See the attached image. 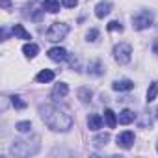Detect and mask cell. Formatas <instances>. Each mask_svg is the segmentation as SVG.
<instances>
[{
    "instance_id": "6da1fadb",
    "label": "cell",
    "mask_w": 158,
    "mask_h": 158,
    "mask_svg": "<svg viewBox=\"0 0 158 158\" xmlns=\"http://www.w3.org/2000/svg\"><path fill=\"white\" fill-rule=\"evenodd\" d=\"M37 112H39L41 121L54 132H69L74 125L73 115L56 104H41Z\"/></svg>"
},
{
    "instance_id": "7c38bea8",
    "label": "cell",
    "mask_w": 158,
    "mask_h": 158,
    "mask_svg": "<svg viewBox=\"0 0 158 158\" xmlns=\"http://www.w3.org/2000/svg\"><path fill=\"white\" fill-rule=\"evenodd\" d=\"M52 80H54V71H50V69H43L35 74V82H39V84H48Z\"/></svg>"
},
{
    "instance_id": "9a60e30c",
    "label": "cell",
    "mask_w": 158,
    "mask_h": 158,
    "mask_svg": "<svg viewBox=\"0 0 158 158\" xmlns=\"http://www.w3.org/2000/svg\"><path fill=\"white\" fill-rule=\"evenodd\" d=\"M61 6L63 4H60V0H45V2L41 4L43 11H48V13H58Z\"/></svg>"
},
{
    "instance_id": "e0dca14e",
    "label": "cell",
    "mask_w": 158,
    "mask_h": 158,
    "mask_svg": "<svg viewBox=\"0 0 158 158\" xmlns=\"http://www.w3.org/2000/svg\"><path fill=\"white\" fill-rule=\"evenodd\" d=\"M134 119H136V114L132 112V110H123V112H119V117H117V121L121 123V125H130V123H134Z\"/></svg>"
},
{
    "instance_id": "f546056e",
    "label": "cell",
    "mask_w": 158,
    "mask_h": 158,
    "mask_svg": "<svg viewBox=\"0 0 158 158\" xmlns=\"http://www.w3.org/2000/svg\"><path fill=\"white\" fill-rule=\"evenodd\" d=\"M156 152H158V141H156Z\"/></svg>"
},
{
    "instance_id": "ac0fdd59",
    "label": "cell",
    "mask_w": 158,
    "mask_h": 158,
    "mask_svg": "<svg viewBox=\"0 0 158 158\" xmlns=\"http://www.w3.org/2000/svg\"><path fill=\"white\" fill-rule=\"evenodd\" d=\"M76 95H78V99H80L82 102H89L91 97H93V91H91L89 88H78Z\"/></svg>"
},
{
    "instance_id": "8fae6325",
    "label": "cell",
    "mask_w": 158,
    "mask_h": 158,
    "mask_svg": "<svg viewBox=\"0 0 158 158\" xmlns=\"http://www.w3.org/2000/svg\"><path fill=\"white\" fill-rule=\"evenodd\" d=\"M102 121H104V119H102L99 114H91V115L88 117V128L93 130V132H97V130L102 128Z\"/></svg>"
},
{
    "instance_id": "f1b7e54d",
    "label": "cell",
    "mask_w": 158,
    "mask_h": 158,
    "mask_svg": "<svg viewBox=\"0 0 158 158\" xmlns=\"http://www.w3.org/2000/svg\"><path fill=\"white\" fill-rule=\"evenodd\" d=\"M154 114H156V119H158V108H156V112H154Z\"/></svg>"
},
{
    "instance_id": "d4e9b609",
    "label": "cell",
    "mask_w": 158,
    "mask_h": 158,
    "mask_svg": "<svg viewBox=\"0 0 158 158\" xmlns=\"http://www.w3.org/2000/svg\"><path fill=\"white\" fill-rule=\"evenodd\" d=\"M97 39H99V30H97V28H91V30L86 34V41H88V43H95Z\"/></svg>"
},
{
    "instance_id": "9c48e42d",
    "label": "cell",
    "mask_w": 158,
    "mask_h": 158,
    "mask_svg": "<svg viewBox=\"0 0 158 158\" xmlns=\"http://www.w3.org/2000/svg\"><path fill=\"white\" fill-rule=\"evenodd\" d=\"M112 89H114V91H130V89H134V82L128 80V78L115 80V82L112 84Z\"/></svg>"
},
{
    "instance_id": "44dd1931",
    "label": "cell",
    "mask_w": 158,
    "mask_h": 158,
    "mask_svg": "<svg viewBox=\"0 0 158 158\" xmlns=\"http://www.w3.org/2000/svg\"><path fill=\"white\" fill-rule=\"evenodd\" d=\"M108 141H110V134H108V132L99 134V136L93 138V145H95V147H102V145H106Z\"/></svg>"
},
{
    "instance_id": "5bb4252c",
    "label": "cell",
    "mask_w": 158,
    "mask_h": 158,
    "mask_svg": "<svg viewBox=\"0 0 158 158\" xmlns=\"http://www.w3.org/2000/svg\"><path fill=\"white\" fill-rule=\"evenodd\" d=\"M11 32H13V35H15L17 39H26V41H30V39H32L30 32H28V30H26L23 24H13Z\"/></svg>"
},
{
    "instance_id": "5b68a950",
    "label": "cell",
    "mask_w": 158,
    "mask_h": 158,
    "mask_svg": "<svg viewBox=\"0 0 158 158\" xmlns=\"http://www.w3.org/2000/svg\"><path fill=\"white\" fill-rule=\"evenodd\" d=\"M112 54H114V60L119 65H127L132 60V47L128 43H119V45L114 47V52Z\"/></svg>"
},
{
    "instance_id": "277c9868",
    "label": "cell",
    "mask_w": 158,
    "mask_h": 158,
    "mask_svg": "<svg viewBox=\"0 0 158 158\" xmlns=\"http://www.w3.org/2000/svg\"><path fill=\"white\" fill-rule=\"evenodd\" d=\"M152 23H154V15H152V11L141 10L139 13L132 15V26H134V30H147V28L152 26Z\"/></svg>"
},
{
    "instance_id": "d6986e66",
    "label": "cell",
    "mask_w": 158,
    "mask_h": 158,
    "mask_svg": "<svg viewBox=\"0 0 158 158\" xmlns=\"http://www.w3.org/2000/svg\"><path fill=\"white\" fill-rule=\"evenodd\" d=\"M104 121H106V125H108V128H114L119 121H117V115L112 112V110H104Z\"/></svg>"
},
{
    "instance_id": "ffe728a7",
    "label": "cell",
    "mask_w": 158,
    "mask_h": 158,
    "mask_svg": "<svg viewBox=\"0 0 158 158\" xmlns=\"http://www.w3.org/2000/svg\"><path fill=\"white\" fill-rule=\"evenodd\" d=\"M156 97H158V82H152V84L149 86V89H147L145 101H147V102H152Z\"/></svg>"
},
{
    "instance_id": "ba28073f",
    "label": "cell",
    "mask_w": 158,
    "mask_h": 158,
    "mask_svg": "<svg viewBox=\"0 0 158 158\" xmlns=\"http://www.w3.org/2000/svg\"><path fill=\"white\" fill-rule=\"evenodd\" d=\"M112 8H114V4L110 2V0H102V2H99L95 6V17L97 19H104L106 15H110Z\"/></svg>"
},
{
    "instance_id": "3957f363",
    "label": "cell",
    "mask_w": 158,
    "mask_h": 158,
    "mask_svg": "<svg viewBox=\"0 0 158 158\" xmlns=\"http://www.w3.org/2000/svg\"><path fill=\"white\" fill-rule=\"evenodd\" d=\"M69 34V24L67 23H52L47 30V41L58 43L61 39H65Z\"/></svg>"
},
{
    "instance_id": "2e32d148",
    "label": "cell",
    "mask_w": 158,
    "mask_h": 158,
    "mask_svg": "<svg viewBox=\"0 0 158 158\" xmlns=\"http://www.w3.org/2000/svg\"><path fill=\"white\" fill-rule=\"evenodd\" d=\"M23 54H24L28 60H34V58L39 54V47H37L35 43H32V41H30V43H26V45L23 47Z\"/></svg>"
},
{
    "instance_id": "4fadbf2b",
    "label": "cell",
    "mask_w": 158,
    "mask_h": 158,
    "mask_svg": "<svg viewBox=\"0 0 158 158\" xmlns=\"http://www.w3.org/2000/svg\"><path fill=\"white\" fill-rule=\"evenodd\" d=\"M88 73H89L91 76H101V74L104 73V65H102V61H101V60H93V61H89V65H88Z\"/></svg>"
},
{
    "instance_id": "7a4b0ae2",
    "label": "cell",
    "mask_w": 158,
    "mask_h": 158,
    "mask_svg": "<svg viewBox=\"0 0 158 158\" xmlns=\"http://www.w3.org/2000/svg\"><path fill=\"white\" fill-rule=\"evenodd\" d=\"M41 138L37 134H34L32 138H19L15 139L11 145H10V152L13 156H19V158H26V156H34L39 152L41 149Z\"/></svg>"
},
{
    "instance_id": "cb8c5ba5",
    "label": "cell",
    "mask_w": 158,
    "mask_h": 158,
    "mask_svg": "<svg viewBox=\"0 0 158 158\" xmlns=\"http://www.w3.org/2000/svg\"><path fill=\"white\" fill-rule=\"evenodd\" d=\"M108 32H123L125 28H123V24L119 23V21H112V23H108Z\"/></svg>"
},
{
    "instance_id": "83f0119b",
    "label": "cell",
    "mask_w": 158,
    "mask_h": 158,
    "mask_svg": "<svg viewBox=\"0 0 158 158\" xmlns=\"http://www.w3.org/2000/svg\"><path fill=\"white\" fill-rule=\"evenodd\" d=\"M152 50H154V54H158V41L152 43Z\"/></svg>"
},
{
    "instance_id": "8992f818",
    "label": "cell",
    "mask_w": 158,
    "mask_h": 158,
    "mask_svg": "<svg viewBox=\"0 0 158 158\" xmlns=\"http://www.w3.org/2000/svg\"><path fill=\"white\" fill-rule=\"evenodd\" d=\"M134 139H136V136H134L132 130H125V132H121V134L115 138V141H117V145H119L121 149H130V147L134 145Z\"/></svg>"
},
{
    "instance_id": "603a6c76",
    "label": "cell",
    "mask_w": 158,
    "mask_h": 158,
    "mask_svg": "<svg viewBox=\"0 0 158 158\" xmlns=\"http://www.w3.org/2000/svg\"><path fill=\"white\" fill-rule=\"evenodd\" d=\"M15 128H17L19 132H23V134H26V132H32V123H30V121H19V123L15 125Z\"/></svg>"
},
{
    "instance_id": "484cf974",
    "label": "cell",
    "mask_w": 158,
    "mask_h": 158,
    "mask_svg": "<svg viewBox=\"0 0 158 158\" xmlns=\"http://www.w3.org/2000/svg\"><path fill=\"white\" fill-rule=\"evenodd\" d=\"M61 4H63L65 8H76L78 0H61Z\"/></svg>"
},
{
    "instance_id": "52a82bcc",
    "label": "cell",
    "mask_w": 158,
    "mask_h": 158,
    "mask_svg": "<svg viewBox=\"0 0 158 158\" xmlns=\"http://www.w3.org/2000/svg\"><path fill=\"white\" fill-rule=\"evenodd\" d=\"M47 54H48V58H50L52 61H56V63L65 61V60L69 58V52H67V48H63V47H52Z\"/></svg>"
},
{
    "instance_id": "4316f807",
    "label": "cell",
    "mask_w": 158,
    "mask_h": 158,
    "mask_svg": "<svg viewBox=\"0 0 158 158\" xmlns=\"http://www.w3.org/2000/svg\"><path fill=\"white\" fill-rule=\"evenodd\" d=\"M0 6H2V10H10L11 8V0H0Z\"/></svg>"
},
{
    "instance_id": "30bf717a",
    "label": "cell",
    "mask_w": 158,
    "mask_h": 158,
    "mask_svg": "<svg viewBox=\"0 0 158 158\" xmlns=\"http://www.w3.org/2000/svg\"><path fill=\"white\" fill-rule=\"evenodd\" d=\"M67 93H69V86L65 82H58L52 88V99H63V97H67Z\"/></svg>"
},
{
    "instance_id": "7402d4cb",
    "label": "cell",
    "mask_w": 158,
    "mask_h": 158,
    "mask_svg": "<svg viewBox=\"0 0 158 158\" xmlns=\"http://www.w3.org/2000/svg\"><path fill=\"white\" fill-rule=\"evenodd\" d=\"M11 104H13L15 110H24V108H26V102H24L23 97H19V95H13V97H11Z\"/></svg>"
}]
</instances>
